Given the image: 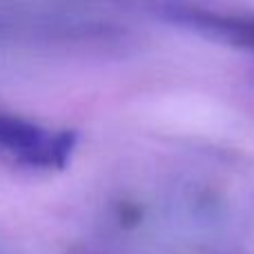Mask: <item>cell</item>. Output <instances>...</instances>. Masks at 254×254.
Wrapping results in <instances>:
<instances>
[{
  "mask_svg": "<svg viewBox=\"0 0 254 254\" xmlns=\"http://www.w3.org/2000/svg\"><path fill=\"white\" fill-rule=\"evenodd\" d=\"M76 131H52L18 116L0 114V152L16 165L65 170L76 147Z\"/></svg>",
  "mask_w": 254,
  "mask_h": 254,
  "instance_id": "6da1fadb",
  "label": "cell"
},
{
  "mask_svg": "<svg viewBox=\"0 0 254 254\" xmlns=\"http://www.w3.org/2000/svg\"><path fill=\"white\" fill-rule=\"evenodd\" d=\"M176 16L183 18L185 25L205 31L207 36L254 52V16H223L210 11H179Z\"/></svg>",
  "mask_w": 254,
  "mask_h": 254,
  "instance_id": "7a4b0ae2",
  "label": "cell"
}]
</instances>
